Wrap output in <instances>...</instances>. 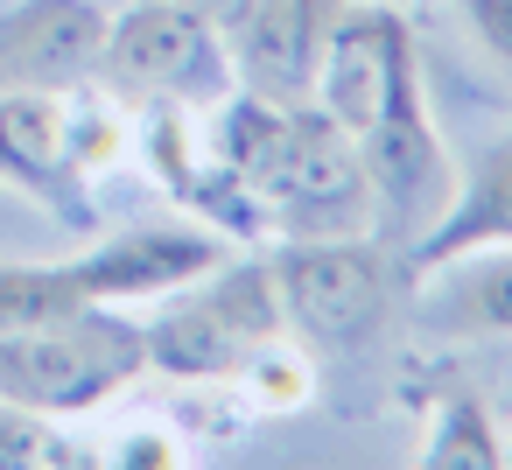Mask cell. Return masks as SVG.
<instances>
[{
	"label": "cell",
	"instance_id": "15",
	"mask_svg": "<svg viewBox=\"0 0 512 470\" xmlns=\"http://www.w3.org/2000/svg\"><path fill=\"white\" fill-rule=\"evenodd\" d=\"M176 8H190V15H204L211 29H225V36H232V29L253 15V0H176Z\"/></svg>",
	"mask_w": 512,
	"mask_h": 470
},
{
	"label": "cell",
	"instance_id": "7",
	"mask_svg": "<svg viewBox=\"0 0 512 470\" xmlns=\"http://www.w3.org/2000/svg\"><path fill=\"white\" fill-rule=\"evenodd\" d=\"M344 0H253V15L232 29V78L253 99L302 106L316 99V71Z\"/></svg>",
	"mask_w": 512,
	"mask_h": 470
},
{
	"label": "cell",
	"instance_id": "8",
	"mask_svg": "<svg viewBox=\"0 0 512 470\" xmlns=\"http://www.w3.org/2000/svg\"><path fill=\"white\" fill-rule=\"evenodd\" d=\"M0 176L43 197L57 218H85V148L57 92L43 85L0 92Z\"/></svg>",
	"mask_w": 512,
	"mask_h": 470
},
{
	"label": "cell",
	"instance_id": "6",
	"mask_svg": "<svg viewBox=\"0 0 512 470\" xmlns=\"http://www.w3.org/2000/svg\"><path fill=\"white\" fill-rule=\"evenodd\" d=\"M267 267L281 281L288 337H302L316 351H358L386 323L400 260L386 239L351 232V239H288Z\"/></svg>",
	"mask_w": 512,
	"mask_h": 470
},
{
	"label": "cell",
	"instance_id": "10",
	"mask_svg": "<svg viewBox=\"0 0 512 470\" xmlns=\"http://www.w3.org/2000/svg\"><path fill=\"white\" fill-rule=\"evenodd\" d=\"M505 239H512V134L491 141V148L470 162V176H456L449 211L400 253V274L421 281L428 267H442V260H456V253H477V246H505Z\"/></svg>",
	"mask_w": 512,
	"mask_h": 470
},
{
	"label": "cell",
	"instance_id": "1",
	"mask_svg": "<svg viewBox=\"0 0 512 470\" xmlns=\"http://www.w3.org/2000/svg\"><path fill=\"white\" fill-rule=\"evenodd\" d=\"M218 260H232V253L204 225H134V232H113L106 246H92L85 260H64V267H0V330L57 316V309H85V302L169 295V288L204 281Z\"/></svg>",
	"mask_w": 512,
	"mask_h": 470
},
{
	"label": "cell",
	"instance_id": "12",
	"mask_svg": "<svg viewBox=\"0 0 512 470\" xmlns=\"http://www.w3.org/2000/svg\"><path fill=\"white\" fill-rule=\"evenodd\" d=\"M414 463H470V470H498L505 463V442L484 414V400L456 379H442L428 393V428H421V456Z\"/></svg>",
	"mask_w": 512,
	"mask_h": 470
},
{
	"label": "cell",
	"instance_id": "13",
	"mask_svg": "<svg viewBox=\"0 0 512 470\" xmlns=\"http://www.w3.org/2000/svg\"><path fill=\"white\" fill-rule=\"evenodd\" d=\"M43 463H71L50 414H29L15 400H0V470H43Z\"/></svg>",
	"mask_w": 512,
	"mask_h": 470
},
{
	"label": "cell",
	"instance_id": "5",
	"mask_svg": "<svg viewBox=\"0 0 512 470\" xmlns=\"http://www.w3.org/2000/svg\"><path fill=\"white\" fill-rule=\"evenodd\" d=\"M92 71L120 99H141L162 113H204V106H225L232 92V43L225 29H211L176 0H141L120 22H106Z\"/></svg>",
	"mask_w": 512,
	"mask_h": 470
},
{
	"label": "cell",
	"instance_id": "4",
	"mask_svg": "<svg viewBox=\"0 0 512 470\" xmlns=\"http://www.w3.org/2000/svg\"><path fill=\"white\" fill-rule=\"evenodd\" d=\"M281 337H288V309H281L274 267L218 260L204 288L190 281V295H176L148 323V365L176 379H232V372H253V358L274 351Z\"/></svg>",
	"mask_w": 512,
	"mask_h": 470
},
{
	"label": "cell",
	"instance_id": "2",
	"mask_svg": "<svg viewBox=\"0 0 512 470\" xmlns=\"http://www.w3.org/2000/svg\"><path fill=\"white\" fill-rule=\"evenodd\" d=\"M148 365V330L113 316V302L57 309L0 330V400L29 414H85Z\"/></svg>",
	"mask_w": 512,
	"mask_h": 470
},
{
	"label": "cell",
	"instance_id": "11",
	"mask_svg": "<svg viewBox=\"0 0 512 470\" xmlns=\"http://www.w3.org/2000/svg\"><path fill=\"white\" fill-rule=\"evenodd\" d=\"M421 281H428L421 323H428L435 337H463V344L512 337V239H505V246L456 253V260H442V267H428Z\"/></svg>",
	"mask_w": 512,
	"mask_h": 470
},
{
	"label": "cell",
	"instance_id": "14",
	"mask_svg": "<svg viewBox=\"0 0 512 470\" xmlns=\"http://www.w3.org/2000/svg\"><path fill=\"white\" fill-rule=\"evenodd\" d=\"M456 15L477 29V43L512 71V0H456Z\"/></svg>",
	"mask_w": 512,
	"mask_h": 470
},
{
	"label": "cell",
	"instance_id": "3",
	"mask_svg": "<svg viewBox=\"0 0 512 470\" xmlns=\"http://www.w3.org/2000/svg\"><path fill=\"white\" fill-rule=\"evenodd\" d=\"M351 148H358V169H365V190H372V232L400 260L456 197V162H449V148L428 120V85H421L414 43L393 57L386 92H379L372 120L351 134Z\"/></svg>",
	"mask_w": 512,
	"mask_h": 470
},
{
	"label": "cell",
	"instance_id": "9",
	"mask_svg": "<svg viewBox=\"0 0 512 470\" xmlns=\"http://www.w3.org/2000/svg\"><path fill=\"white\" fill-rule=\"evenodd\" d=\"M106 43V15L92 0H29L15 22H0V92L15 85H71L99 64Z\"/></svg>",
	"mask_w": 512,
	"mask_h": 470
}]
</instances>
